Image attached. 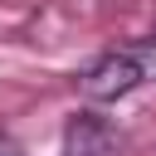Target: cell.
<instances>
[{
    "label": "cell",
    "instance_id": "obj_1",
    "mask_svg": "<svg viewBox=\"0 0 156 156\" xmlns=\"http://www.w3.org/2000/svg\"><path fill=\"white\" fill-rule=\"evenodd\" d=\"M151 68H156V54H151V49H117V54H102V58L78 78V88H83L88 102H117V98L136 93Z\"/></svg>",
    "mask_w": 156,
    "mask_h": 156
},
{
    "label": "cell",
    "instance_id": "obj_2",
    "mask_svg": "<svg viewBox=\"0 0 156 156\" xmlns=\"http://www.w3.org/2000/svg\"><path fill=\"white\" fill-rule=\"evenodd\" d=\"M122 132L98 112H73L63 127V156H117Z\"/></svg>",
    "mask_w": 156,
    "mask_h": 156
},
{
    "label": "cell",
    "instance_id": "obj_3",
    "mask_svg": "<svg viewBox=\"0 0 156 156\" xmlns=\"http://www.w3.org/2000/svg\"><path fill=\"white\" fill-rule=\"evenodd\" d=\"M0 156H20V146H15L10 136H0Z\"/></svg>",
    "mask_w": 156,
    "mask_h": 156
}]
</instances>
